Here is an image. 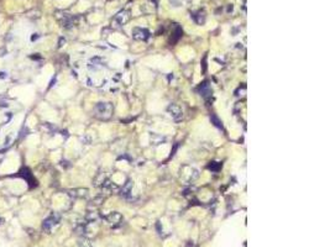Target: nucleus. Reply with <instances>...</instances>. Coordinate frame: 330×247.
Segmentation results:
<instances>
[{
  "label": "nucleus",
  "mask_w": 330,
  "mask_h": 247,
  "mask_svg": "<svg viewBox=\"0 0 330 247\" xmlns=\"http://www.w3.org/2000/svg\"><path fill=\"white\" fill-rule=\"evenodd\" d=\"M111 114H113V106L109 103H99L95 106V115L99 119L108 120L111 116Z\"/></svg>",
  "instance_id": "f257e3e1"
},
{
  "label": "nucleus",
  "mask_w": 330,
  "mask_h": 247,
  "mask_svg": "<svg viewBox=\"0 0 330 247\" xmlns=\"http://www.w3.org/2000/svg\"><path fill=\"white\" fill-rule=\"evenodd\" d=\"M198 93H199L204 99H209L210 97H212L213 90H212V87H210V84H209L208 80L203 82V83L198 87Z\"/></svg>",
  "instance_id": "f03ea898"
},
{
  "label": "nucleus",
  "mask_w": 330,
  "mask_h": 247,
  "mask_svg": "<svg viewBox=\"0 0 330 247\" xmlns=\"http://www.w3.org/2000/svg\"><path fill=\"white\" fill-rule=\"evenodd\" d=\"M59 221V215L57 214H52L50 217H47L46 220L44 221V224H42V228H44V230L46 231H50L54 225H57Z\"/></svg>",
  "instance_id": "7ed1b4c3"
},
{
  "label": "nucleus",
  "mask_w": 330,
  "mask_h": 247,
  "mask_svg": "<svg viewBox=\"0 0 330 247\" xmlns=\"http://www.w3.org/2000/svg\"><path fill=\"white\" fill-rule=\"evenodd\" d=\"M132 36H134L135 40L145 41V40L149 38L150 32L147 31L146 29H141V27H135V29L132 30Z\"/></svg>",
  "instance_id": "20e7f679"
},
{
  "label": "nucleus",
  "mask_w": 330,
  "mask_h": 247,
  "mask_svg": "<svg viewBox=\"0 0 330 247\" xmlns=\"http://www.w3.org/2000/svg\"><path fill=\"white\" fill-rule=\"evenodd\" d=\"M168 113L171 114V116L174 120H179V119H182V116H183V111H182V109L178 105H176V104H172V105L168 106Z\"/></svg>",
  "instance_id": "39448f33"
},
{
  "label": "nucleus",
  "mask_w": 330,
  "mask_h": 247,
  "mask_svg": "<svg viewBox=\"0 0 330 247\" xmlns=\"http://www.w3.org/2000/svg\"><path fill=\"white\" fill-rule=\"evenodd\" d=\"M20 176L24 177L25 179H26V182L29 183V185H31V187H35V185H36V181H35V178L32 177V174H31V172H30V169L22 168V169L20 170Z\"/></svg>",
  "instance_id": "423d86ee"
},
{
  "label": "nucleus",
  "mask_w": 330,
  "mask_h": 247,
  "mask_svg": "<svg viewBox=\"0 0 330 247\" xmlns=\"http://www.w3.org/2000/svg\"><path fill=\"white\" fill-rule=\"evenodd\" d=\"M121 215L119 214V212H111V214L109 215V216H107V220H108V222L109 224H119L121 221Z\"/></svg>",
  "instance_id": "0eeeda50"
},
{
  "label": "nucleus",
  "mask_w": 330,
  "mask_h": 247,
  "mask_svg": "<svg viewBox=\"0 0 330 247\" xmlns=\"http://www.w3.org/2000/svg\"><path fill=\"white\" fill-rule=\"evenodd\" d=\"M192 17L194 19V21H195L197 24H199V25L204 24V21H205V14H204V11H202V10H199L198 12L193 14Z\"/></svg>",
  "instance_id": "6e6552de"
},
{
  "label": "nucleus",
  "mask_w": 330,
  "mask_h": 247,
  "mask_svg": "<svg viewBox=\"0 0 330 247\" xmlns=\"http://www.w3.org/2000/svg\"><path fill=\"white\" fill-rule=\"evenodd\" d=\"M173 38H171V43H176L177 41L179 40V37L182 36V29L179 26H176L174 27V33H173Z\"/></svg>",
  "instance_id": "1a4fd4ad"
},
{
  "label": "nucleus",
  "mask_w": 330,
  "mask_h": 247,
  "mask_svg": "<svg viewBox=\"0 0 330 247\" xmlns=\"http://www.w3.org/2000/svg\"><path fill=\"white\" fill-rule=\"evenodd\" d=\"M210 120H212V124H214V125H215L218 129H223V122H221V120L218 118L215 114H212V115H210Z\"/></svg>",
  "instance_id": "9d476101"
},
{
  "label": "nucleus",
  "mask_w": 330,
  "mask_h": 247,
  "mask_svg": "<svg viewBox=\"0 0 330 247\" xmlns=\"http://www.w3.org/2000/svg\"><path fill=\"white\" fill-rule=\"evenodd\" d=\"M221 166H223V164H221L220 162H210V164L208 166V168H209L210 170H213V172H218V170L221 168Z\"/></svg>",
  "instance_id": "9b49d317"
},
{
  "label": "nucleus",
  "mask_w": 330,
  "mask_h": 247,
  "mask_svg": "<svg viewBox=\"0 0 330 247\" xmlns=\"http://www.w3.org/2000/svg\"><path fill=\"white\" fill-rule=\"evenodd\" d=\"M115 20H119V24H124L126 20H128V15H126L125 11H123V12H120V14H117L116 17H115Z\"/></svg>",
  "instance_id": "f8f14e48"
},
{
  "label": "nucleus",
  "mask_w": 330,
  "mask_h": 247,
  "mask_svg": "<svg viewBox=\"0 0 330 247\" xmlns=\"http://www.w3.org/2000/svg\"><path fill=\"white\" fill-rule=\"evenodd\" d=\"M79 245H81V247H93L92 242H90L89 240H86V238L81 240V241H79Z\"/></svg>",
  "instance_id": "ddd939ff"
},
{
  "label": "nucleus",
  "mask_w": 330,
  "mask_h": 247,
  "mask_svg": "<svg viewBox=\"0 0 330 247\" xmlns=\"http://www.w3.org/2000/svg\"><path fill=\"white\" fill-rule=\"evenodd\" d=\"M5 74H6V73H4V72H1V73H0V77H1V78H5V77H6V75H5Z\"/></svg>",
  "instance_id": "4468645a"
}]
</instances>
